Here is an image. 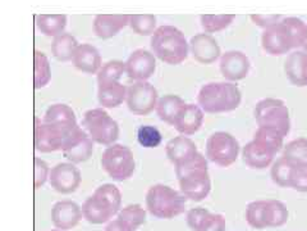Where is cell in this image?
<instances>
[{
    "label": "cell",
    "instance_id": "obj_29",
    "mask_svg": "<svg viewBox=\"0 0 307 231\" xmlns=\"http://www.w3.org/2000/svg\"><path fill=\"white\" fill-rule=\"evenodd\" d=\"M36 27L41 34L49 37H55L63 34L67 27V15L58 14H37L35 17Z\"/></svg>",
    "mask_w": 307,
    "mask_h": 231
},
{
    "label": "cell",
    "instance_id": "obj_46",
    "mask_svg": "<svg viewBox=\"0 0 307 231\" xmlns=\"http://www.w3.org/2000/svg\"><path fill=\"white\" fill-rule=\"evenodd\" d=\"M291 188L301 193H307V164H296Z\"/></svg>",
    "mask_w": 307,
    "mask_h": 231
},
{
    "label": "cell",
    "instance_id": "obj_27",
    "mask_svg": "<svg viewBox=\"0 0 307 231\" xmlns=\"http://www.w3.org/2000/svg\"><path fill=\"white\" fill-rule=\"evenodd\" d=\"M186 106V102L181 97L174 94H166L159 98L156 104V113L159 118L170 126H174L178 116Z\"/></svg>",
    "mask_w": 307,
    "mask_h": 231
},
{
    "label": "cell",
    "instance_id": "obj_7",
    "mask_svg": "<svg viewBox=\"0 0 307 231\" xmlns=\"http://www.w3.org/2000/svg\"><path fill=\"white\" fill-rule=\"evenodd\" d=\"M241 152L239 141L226 131H217L206 141V157L219 167H229L238 159Z\"/></svg>",
    "mask_w": 307,
    "mask_h": 231
},
{
    "label": "cell",
    "instance_id": "obj_43",
    "mask_svg": "<svg viewBox=\"0 0 307 231\" xmlns=\"http://www.w3.org/2000/svg\"><path fill=\"white\" fill-rule=\"evenodd\" d=\"M210 211L204 207L191 208L186 215V222L192 231H199L205 220L210 216Z\"/></svg>",
    "mask_w": 307,
    "mask_h": 231
},
{
    "label": "cell",
    "instance_id": "obj_28",
    "mask_svg": "<svg viewBox=\"0 0 307 231\" xmlns=\"http://www.w3.org/2000/svg\"><path fill=\"white\" fill-rule=\"evenodd\" d=\"M78 41L70 32H63L53 39L51 43V54L59 62L72 61L76 49L78 48Z\"/></svg>",
    "mask_w": 307,
    "mask_h": 231
},
{
    "label": "cell",
    "instance_id": "obj_14",
    "mask_svg": "<svg viewBox=\"0 0 307 231\" xmlns=\"http://www.w3.org/2000/svg\"><path fill=\"white\" fill-rule=\"evenodd\" d=\"M118 212L119 210L112 202L96 193H93L82 204L83 219L92 225H101L110 221L115 215H118Z\"/></svg>",
    "mask_w": 307,
    "mask_h": 231
},
{
    "label": "cell",
    "instance_id": "obj_13",
    "mask_svg": "<svg viewBox=\"0 0 307 231\" xmlns=\"http://www.w3.org/2000/svg\"><path fill=\"white\" fill-rule=\"evenodd\" d=\"M156 71V57L146 49H137L126 61V73L133 81H148Z\"/></svg>",
    "mask_w": 307,
    "mask_h": 231
},
{
    "label": "cell",
    "instance_id": "obj_35",
    "mask_svg": "<svg viewBox=\"0 0 307 231\" xmlns=\"http://www.w3.org/2000/svg\"><path fill=\"white\" fill-rule=\"evenodd\" d=\"M234 14H202L200 17L202 28L208 34H215L226 30L234 21Z\"/></svg>",
    "mask_w": 307,
    "mask_h": 231
},
{
    "label": "cell",
    "instance_id": "obj_10",
    "mask_svg": "<svg viewBox=\"0 0 307 231\" xmlns=\"http://www.w3.org/2000/svg\"><path fill=\"white\" fill-rule=\"evenodd\" d=\"M93 141L87 131L81 126H76L68 135L62 148L63 155L71 163L78 164L88 161L93 153Z\"/></svg>",
    "mask_w": 307,
    "mask_h": 231
},
{
    "label": "cell",
    "instance_id": "obj_23",
    "mask_svg": "<svg viewBox=\"0 0 307 231\" xmlns=\"http://www.w3.org/2000/svg\"><path fill=\"white\" fill-rule=\"evenodd\" d=\"M72 63L81 72L95 75L101 68V55L97 48L91 44H79L72 58Z\"/></svg>",
    "mask_w": 307,
    "mask_h": 231
},
{
    "label": "cell",
    "instance_id": "obj_15",
    "mask_svg": "<svg viewBox=\"0 0 307 231\" xmlns=\"http://www.w3.org/2000/svg\"><path fill=\"white\" fill-rule=\"evenodd\" d=\"M220 72L228 81L237 82L246 79L250 72V59L239 50H229L222 54L219 63Z\"/></svg>",
    "mask_w": 307,
    "mask_h": 231
},
{
    "label": "cell",
    "instance_id": "obj_32",
    "mask_svg": "<svg viewBox=\"0 0 307 231\" xmlns=\"http://www.w3.org/2000/svg\"><path fill=\"white\" fill-rule=\"evenodd\" d=\"M33 62H35L33 86H35V89L45 88L51 80L50 62H49L48 57L39 50H35V53H33Z\"/></svg>",
    "mask_w": 307,
    "mask_h": 231
},
{
    "label": "cell",
    "instance_id": "obj_3",
    "mask_svg": "<svg viewBox=\"0 0 307 231\" xmlns=\"http://www.w3.org/2000/svg\"><path fill=\"white\" fill-rule=\"evenodd\" d=\"M187 198L164 184L153 185L146 193V208L154 217L172 220L186 211Z\"/></svg>",
    "mask_w": 307,
    "mask_h": 231
},
{
    "label": "cell",
    "instance_id": "obj_25",
    "mask_svg": "<svg viewBox=\"0 0 307 231\" xmlns=\"http://www.w3.org/2000/svg\"><path fill=\"white\" fill-rule=\"evenodd\" d=\"M97 99L102 108H117L127 99V88L119 81L97 84Z\"/></svg>",
    "mask_w": 307,
    "mask_h": 231
},
{
    "label": "cell",
    "instance_id": "obj_33",
    "mask_svg": "<svg viewBox=\"0 0 307 231\" xmlns=\"http://www.w3.org/2000/svg\"><path fill=\"white\" fill-rule=\"evenodd\" d=\"M284 137L286 136L280 131L275 130L273 127H268V126H259L255 134H253V139L262 143L264 145L269 146L275 153H279L280 149L284 146Z\"/></svg>",
    "mask_w": 307,
    "mask_h": 231
},
{
    "label": "cell",
    "instance_id": "obj_19",
    "mask_svg": "<svg viewBox=\"0 0 307 231\" xmlns=\"http://www.w3.org/2000/svg\"><path fill=\"white\" fill-rule=\"evenodd\" d=\"M277 153L269 146L252 139L242 149V158L244 163L252 170H265L274 162Z\"/></svg>",
    "mask_w": 307,
    "mask_h": 231
},
{
    "label": "cell",
    "instance_id": "obj_18",
    "mask_svg": "<svg viewBox=\"0 0 307 231\" xmlns=\"http://www.w3.org/2000/svg\"><path fill=\"white\" fill-rule=\"evenodd\" d=\"M82 217V208L70 199L57 202L51 208V222L59 230H72L78 225Z\"/></svg>",
    "mask_w": 307,
    "mask_h": 231
},
{
    "label": "cell",
    "instance_id": "obj_16",
    "mask_svg": "<svg viewBox=\"0 0 307 231\" xmlns=\"http://www.w3.org/2000/svg\"><path fill=\"white\" fill-rule=\"evenodd\" d=\"M190 52L193 59L202 64H211L222 57V49L211 34L202 32L191 37Z\"/></svg>",
    "mask_w": 307,
    "mask_h": 231
},
{
    "label": "cell",
    "instance_id": "obj_12",
    "mask_svg": "<svg viewBox=\"0 0 307 231\" xmlns=\"http://www.w3.org/2000/svg\"><path fill=\"white\" fill-rule=\"evenodd\" d=\"M178 181L181 193L190 201L201 202L210 194L211 179L208 170L192 171L178 179Z\"/></svg>",
    "mask_w": 307,
    "mask_h": 231
},
{
    "label": "cell",
    "instance_id": "obj_20",
    "mask_svg": "<svg viewBox=\"0 0 307 231\" xmlns=\"http://www.w3.org/2000/svg\"><path fill=\"white\" fill-rule=\"evenodd\" d=\"M130 24V14H97L93 19V32L97 37L108 40L114 37Z\"/></svg>",
    "mask_w": 307,
    "mask_h": 231
},
{
    "label": "cell",
    "instance_id": "obj_49",
    "mask_svg": "<svg viewBox=\"0 0 307 231\" xmlns=\"http://www.w3.org/2000/svg\"><path fill=\"white\" fill-rule=\"evenodd\" d=\"M104 231H132V230H131V228L127 225L126 222L122 221L121 219H118L117 217L115 220L109 222L108 226H106Z\"/></svg>",
    "mask_w": 307,
    "mask_h": 231
},
{
    "label": "cell",
    "instance_id": "obj_9",
    "mask_svg": "<svg viewBox=\"0 0 307 231\" xmlns=\"http://www.w3.org/2000/svg\"><path fill=\"white\" fill-rule=\"evenodd\" d=\"M71 134L70 130H66L59 126L46 123L41 121L39 117H35V149L41 153H51L62 150L64 141L68 135Z\"/></svg>",
    "mask_w": 307,
    "mask_h": 231
},
{
    "label": "cell",
    "instance_id": "obj_36",
    "mask_svg": "<svg viewBox=\"0 0 307 231\" xmlns=\"http://www.w3.org/2000/svg\"><path fill=\"white\" fill-rule=\"evenodd\" d=\"M133 32L140 36H153L156 31V17L154 14H130V24Z\"/></svg>",
    "mask_w": 307,
    "mask_h": 231
},
{
    "label": "cell",
    "instance_id": "obj_30",
    "mask_svg": "<svg viewBox=\"0 0 307 231\" xmlns=\"http://www.w3.org/2000/svg\"><path fill=\"white\" fill-rule=\"evenodd\" d=\"M295 167L296 163L282 155L271 164L270 176L273 183L277 184L280 188H291Z\"/></svg>",
    "mask_w": 307,
    "mask_h": 231
},
{
    "label": "cell",
    "instance_id": "obj_41",
    "mask_svg": "<svg viewBox=\"0 0 307 231\" xmlns=\"http://www.w3.org/2000/svg\"><path fill=\"white\" fill-rule=\"evenodd\" d=\"M161 132L155 126L142 125L137 130V141L144 148H156L161 144Z\"/></svg>",
    "mask_w": 307,
    "mask_h": 231
},
{
    "label": "cell",
    "instance_id": "obj_51",
    "mask_svg": "<svg viewBox=\"0 0 307 231\" xmlns=\"http://www.w3.org/2000/svg\"><path fill=\"white\" fill-rule=\"evenodd\" d=\"M49 231H63V230H59V229H54V230H49Z\"/></svg>",
    "mask_w": 307,
    "mask_h": 231
},
{
    "label": "cell",
    "instance_id": "obj_8",
    "mask_svg": "<svg viewBox=\"0 0 307 231\" xmlns=\"http://www.w3.org/2000/svg\"><path fill=\"white\" fill-rule=\"evenodd\" d=\"M159 101L156 88L149 81H135L127 88L128 110L137 116H146L156 110Z\"/></svg>",
    "mask_w": 307,
    "mask_h": 231
},
{
    "label": "cell",
    "instance_id": "obj_37",
    "mask_svg": "<svg viewBox=\"0 0 307 231\" xmlns=\"http://www.w3.org/2000/svg\"><path fill=\"white\" fill-rule=\"evenodd\" d=\"M280 22L288 30L289 36L292 39L293 48H302L307 35V23H305L301 18H297V17H286Z\"/></svg>",
    "mask_w": 307,
    "mask_h": 231
},
{
    "label": "cell",
    "instance_id": "obj_21",
    "mask_svg": "<svg viewBox=\"0 0 307 231\" xmlns=\"http://www.w3.org/2000/svg\"><path fill=\"white\" fill-rule=\"evenodd\" d=\"M204 123V111L199 104H186L178 116L173 127L184 136H191L201 128Z\"/></svg>",
    "mask_w": 307,
    "mask_h": 231
},
{
    "label": "cell",
    "instance_id": "obj_1",
    "mask_svg": "<svg viewBox=\"0 0 307 231\" xmlns=\"http://www.w3.org/2000/svg\"><path fill=\"white\" fill-rule=\"evenodd\" d=\"M151 50L160 61L170 66L184 62L190 54V43L179 28L164 24L156 28L151 36Z\"/></svg>",
    "mask_w": 307,
    "mask_h": 231
},
{
    "label": "cell",
    "instance_id": "obj_4",
    "mask_svg": "<svg viewBox=\"0 0 307 231\" xmlns=\"http://www.w3.org/2000/svg\"><path fill=\"white\" fill-rule=\"evenodd\" d=\"M82 127L100 145H113L119 137V125L104 108H93L84 113Z\"/></svg>",
    "mask_w": 307,
    "mask_h": 231
},
{
    "label": "cell",
    "instance_id": "obj_22",
    "mask_svg": "<svg viewBox=\"0 0 307 231\" xmlns=\"http://www.w3.org/2000/svg\"><path fill=\"white\" fill-rule=\"evenodd\" d=\"M284 72L292 85L307 86V53L298 49L291 53L284 62Z\"/></svg>",
    "mask_w": 307,
    "mask_h": 231
},
{
    "label": "cell",
    "instance_id": "obj_48",
    "mask_svg": "<svg viewBox=\"0 0 307 231\" xmlns=\"http://www.w3.org/2000/svg\"><path fill=\"white\" fill-rule=\"evenodd\" d=\"M250 18L256 26H259L264 30L273 27L283 19L280 14H251Z\"/></svg>",
    "mask_w": 307,
    "mask_h": 231
},
{
    "label": "cell",
    "instance_id": "obj_11",
    "mask_svg": "<svg viewBox=\"0 0 307 231\" xmlns=\"http://www.w3.org/2000/svg\"><path fill=\"white\" fill-rule=\"evenodd\" d=\"M82 181L81 171L75 163L63 162L55 164L50 170L49 184L55 192L61 194H72L79 188Z\"/></svg>",
    "mask_w": 307,
    "mask_h": 231
},
{
    "label": "cell",
    "instance_id": "obj_6",
    "mask_svg": "<svg viewBox=\"0 0 307 231\" xmlns=\"http://www.w3.org/2000/svg\"><path fill=\"white\" fill-rule=\"evenodd\" d=\"M253 117L259 126H268L280 131L284 136L291 131V117L289 110L283 101L275 98H265L257 102Z\"/></svg>",
    "mask_w": 307,
    "mask_h": 231
},
{
    "label": "cell",
    "instance_id": "obj_45",
    "mask_svg": "<svg viewBox=\"0 0 307 231\" xmlns=\"http://www.w3.org/2000/svg\"><path fill=\"white\" fill-rule=\"evenodd\" d=\"M33 164H35V184H33V186H35V189H40L41 186L45 185V183L49 180L50 168H49V164L40 157H35Z\"/></svg>",
    "mask_w": 307,
    "mask_h": 231
},
{
    "label": "cell",
    "instance_id": "obj_42",
    "mask_svg": "<svg viewBox=\"0 0 307 231\" xmlns=\"http://www.w3.org/2000/svg\"><path fill=\"white\" fill-rule=\"evenodd\" d=\"M175 167V175H177L178 179H181L182 176L187 175V173L192 172L196 170H208V159L205 158L204 154L201 153H197L190 158L188 161L183 162V163L174 166Z\"/></svg>",
    "mask_w": 307,
    "mask_h": 231
},
{
    "label": "cell",
    "instance_id": "obj_24",
    "mask_svg": "<svg viewBox=\"0 0 307 231\" xmlns=\"http://www.w3.org/2000/svg\"><path fill=\"white\" fill-rule=\"evenodd\" d=\"M165 152L169 161L172 162L174 166H178V164L192 158L193 155L199 153V150H197V146L190 137L179 135V136L170 139L166 143Z\"/></svg>",
    "mask_w": 307,
    "mask_h": 231
},
{
    "label": "cell",
    "instance_id": "obj_40",
    "mask_svg": "<svg viewBox=\"0 0 307 231\" xmlns=\"http://www.w3.org/2000/svg\"><path fill=\"white\" fill-rule=\"evenodd\" d=\"M265 207L266 201H255L247 204L246 221L252 229H256V230L266 229Z\"/></svg>",
    "mask_w": 307,
    "mask_h": 231
},
{
    "label": "cell",
    "instance_id": "obj_2",
    "mask_svg": "<svg viewBox=\"0 0 307 231\" xmlns=\"http://www.w3.org/2000/svg\"><path fill=\"white\" fill-rule=\"evenodd\" d=\"M242 93L235 82H209L200 89L197 103L205 113L233 112L241 106Z\"/></svg>",
    "mask_w": 307,
    "mask_h": 231
},
{
    "label": "cell",
    "instance_id": "obj_31",
    "mask_svg": "<svg viewBox=\"0 0 307 231\" xmlns=\"http://www.w3.org/2000/svg\"><path fill=\"white\" fill-rule=\"evenodd\" d=\"M289 212L286 204L277 199L266 201L265 225L266 228H280L288 221Z\"/></svg>",
    "mask_w": 307,
    "mask_h": 231
},
{
    "label": "cell",
    "instance_id": "obj_44",
    "mask_svg": "<svg viewBox=\"0 0 307 231\" xmlns=\"http://www.w3.org/2000/svg\"><path fill=\"white\" fill-rule=\"evenodd\" d=\"M93 193H96V194H100L104 198H106L108 201H110L113 204H114L118 210L121 211L122 193L115 185H113V184H102V185H100L99 188L95 189V192Z\"/></svg>",
    "mask_w": 307,
    "mask_h": 231
},
{
    "label": "cell",
    "instance_id": "obj_5",
    "mask_svg": "<svg viewBox=\"0 0 307 231\" xmlns=\"http://www.w3.org/2000/svg\"><path fill=\"white\" fill-rule=\"evenodd\" d=\"M101 167L114 181H126L135 173V155L130 146L113 144L102 152Z\"/></svg>",
    "mask_w": 307,
    "mask_h": 231
},
{
    "label": "cell",
    "instance_id": "obj_26",
    "mask_svg": "<svg viewBox=\"0 0 307 231\" xmlns=\"http://www.w3.org/2000/svg\"><path fill=\"white\" fill-rule=\"evenodd\" d=\"M42 121L72 131L77 126V117L70 106L63 103L51 104L46 110Z\"/></svg>",
    "mask_w": 307,
    "mask_h": 231
},
{
    "label": "cell",
    "instance_id": "obj_17",
    "mask_svg": "<svg viewBox=\"0 0 307 231\" xmlns=\"http://www.w3.org/2000/svg\"><path fill=\"white\" fill-rule=\"evenodd\" d=\"M261 45L270 55H284L295 49L288 30L282 22L264 30L261 35Z\"/></svg>",
    "mask_w": 307,
    "mask_h": 231
},
{
    "label": "cell",
    "instance_id": "obj_38",
    "mask_svg": "<svg viewBox=\"0 0 307 231\" xmlns=\"http://www.w3.org/2000/svg\"><path fill=\"white\" fill-rule=\"evenodd\" d=\"M282 155L296 164H307V137H298L289 141L284 145Z\"/></svg>",
    "mask_w": 307,
    "mask_h": 231
},
{
    "label": "cell",
    "instance_id": "obj_50",
    "mask_svg": "<svg viewBox=\"0 0 307 231\" xmlns=\"http://www.w3.org/2000/svg\"><path fill=\"white\" fill-rule=\"evenodd\" d=\"M302 50H305V52L307 53V35H306V39H305L304 45H302Z\"/></svg>",
    "mask_w": 307,
    "mask_h": 231
},
{
    "label": "cell",
    "instance_id": "obj_39",
    "mask_svg": "<svg viewBox=\"0 0 307 231\" xmlns=\"http://www.w3.org/2000/svg\"><path fill=\"white\" fill-rule=\"evenodd\" d=\"M123 73H126V62L118 61V59H113L101 66L97 75V84L101 82H112V81H119L123 76Z\"/></svg>",
    "mask_w": 307,
    "mask_h": 231
},
{
    "label": "cell",
    "instance_id": "obj_47",
    "mask_svg": "<svg viewBox=\"0 0 307 231\" xmlns=\"http://www.w3.org/2000/svg\"><path fill=\"white\" fill-rule=\"evenodd\" d=\"M227 222L223 215L220 213H210V216L205 220L199 231H226Z\"/></svg>",
    "mask_w": 307,
    "mask_h": 231
},
{
    "label": "cell",
    "instance_id": "obj_34",
    "mask_svg": "<svg viewBox=\"0 0 307 231\" xmlns=\"http://www.w3.org/2000/svg\"><path fill=\"white\" fill-rule=\"evenodd\" d=\"M118 219L126 222L131 230L136 231L146 222V210L141 204H128L118 212Z\"/></svg>",
    "mask_w": 307,
    "mask_h": 231
}]
</instances>
